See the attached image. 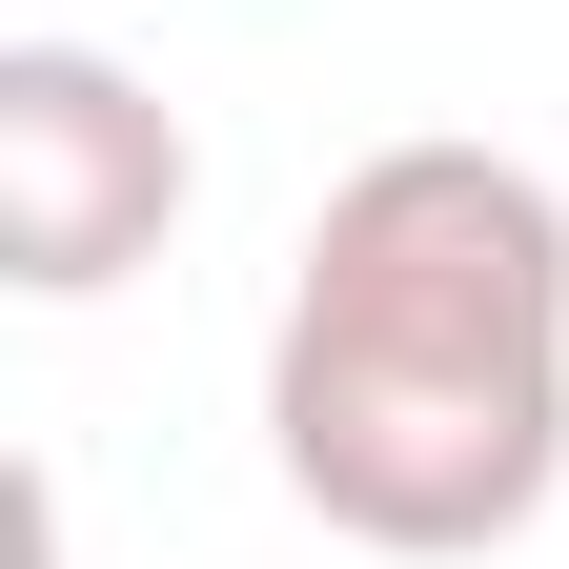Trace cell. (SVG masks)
Instances as JSON below:
<instances>
[{
  "label": "cell",
  "instance_id": "1",
  "mask_svg": "<svg viewBox=\"0 0 569 569\" xmlns=\"http://www.w3.org/2000/svg\"><path fill=\"white\" fill-rule=\"evenodd\" d=\"M264 468L346 549L468 569L569 488V203L509 142H367L264 326Z\"/></svg>",
  "mask_w": 569,
  "mask_h": 569
},
{
  "label": "cell",
  "instance_id": "2",
  "mask_svg": "<svg viewBox=\"0 0 569 569\" xmlns=\"http://www.w3.org/2000/svg\"><path fill=\"white\" fill-rule=\"evenodd\" d=\"M183 224V122L122 82L102 41H0V284L21 306H102L122 264Z\"/></svg>",
  "mask_w": 569,
  "mask_h": 569
}]
</instances>
